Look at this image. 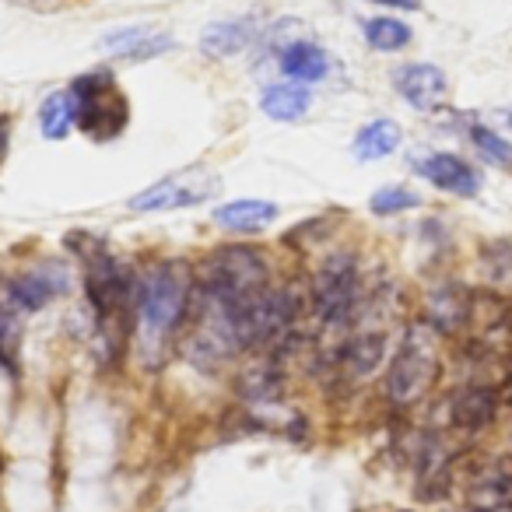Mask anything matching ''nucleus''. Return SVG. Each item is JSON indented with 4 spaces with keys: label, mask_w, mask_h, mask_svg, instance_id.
<instances>
[{
    "label": "nucleus",
    "mask_w": 512,
    "mask_h": 512,
    "mask_svg": "<svg viewBox=\"0 0 512 512\" xmlns=\"http://www.w3.org/2000/svg\"><path fill=\"white\" fill-rule=\"evenodd\" d=\"M369 207H372V214L390 218V214H404V211L421 207V197L414 190H407V186H383V190H376L369 197Z\"/></svg>",
    "instance_id": "obj_23"
},
{
    "label": "nucleus",
    "mask_w": 512,
    "mask_h": 512,
    "mask_svg": "<svg viewBox=\"0 0 512 512\" xmlns=\"http://www.w3.org/2000/svg\"><path fill=\"white\" fill-rule=\"evenodd\" d=\"M400 144H404V130H400L397 120H372L358 130L355 148L351 151H355L358 162H383V158H390Z\"/></svg>",
    "instance_id": "obj_16"
},
{
    "label": "nucleus",
    "mask_w": 512,
    "mask_h": 512,
    "mask_svg": "<svg viewBox=\"0 0 512 512\" xmlns=\"http://www.w3.org/2000/svg\"><path fill=\"white\" fill-rule=\"evenodd\" d=\"M393 85H397L400 99L407 106L421 109V113H435L442 109V102L449 99V78L442 74V67L435 64H407L393 74Z\"/></svg>",
    "instance_id": "obj_8"
},
{
    "label": "nucleus",
    "mask_w": 512,
    "mask_h": 512,
    "mask_svg": "<svg viewBox=\"0 0 512 512\" xmlns=\"http://www.w3.org/2000/svg\"><path fill=\"white\" fill-rule=\"evenodd\" d=\"M102 50L109 57H123V60H155L165 50H172V36L151 29V25H137V29H116L102 39Z\"/></svg>",
    "instance_id": "obj_10"
},
{
    "label": "nucleus",
    "mask_w": 512,
    "mask_h": 512,
    "mask_svg": "<svg viewBox=\"0 0 512 512\" xmlns=\"http://www.w3.org/2000/svg\"><path fill=\"white\" fill-rule=\"evenodd\" d=\"M495 407H498V397L495 390L488 386H467L453 397L449 404V414H453V425L456 428H488L495 421Z\"/></svg>",
    "instance_id": "obj_13"
},
{
    "label": "nucleus",
    "mask_w": 512,
    "mask_h": 512,
    "mask_svg": "<svg viewBox=\"0 0 512 512\" xmlns=\"http://www.w3.org/2000/svg\"><path fill=\"white\" fill-rule=\"evenodd\" d=\"M85 292L92 299L95 313L102 323H113L127 313L130 306V278L116 256L99 249V253H85Z\"/></svg>",
    "instance_id": "obj_6"
},
{
    "label": "nucleus",
    "mask_w": 512,
    "mask_h": 512,
    "mask_svg": "<svg viewBox=\"0 0 512 512\" xmlns=\"http://www.w3.org/2000/svg\"><path fill=\"white\" fill-rule=\"evenodd\" d=\"M383 8H397V11H421V0H376Z\"/></svg>",
    "instance_id": "obj_25"
},
{
    "label": "nucleus",
    "mask_w": 512,
    "mask_h": 512,
    "mask_svg": "<svg viewBox=\"0 0 512 512\" xmlns=\"http://www.w3.org/2000/svg\"><path fill=\"white\" fill-rule=\"evenodd\" d=\"M358 302V264L348 253L327 260L313 285V306L323 323H344Z\"/></svg>",
    "instance_id": "obj_7"
},
{
    "label": "nucleus",
    "mask_w": 512,
    "mask_h": 512,
    "mask_svg": "<svg viewBox=\"0 0 512 512\" xmlns=\"http://www.w3.org/2000/svg\"><path fill=\"white\" fill-rule=\"evenodd\" d=\"M309 106H313V92H309V85H299V81L267 85L264 95H260V109L274 123H299L309 113Z\"/></svg>",
    "instance_id": "obj_12"
},
{
    "label": "nucleus",
    "mask_w": 512,
    "mask_h": 512,
    "mask_svg": "<svg viewBox=\"0 0 512 512\" xmlns=\"http://www.w3.org/2000/svg\"><path fill=\"white\" fill-rule=\"evenodd\" d=\"M470 141H474V148H477V155L484 158L488 165H498V169H512V144L505 141L498 130H491V127H470Z\"/></svg>",
    "instance_id": "obj_20"
},
{
    "label": "nucleus",
    "mask_w": 512,
    "mask_h": 512,
    "mask_svg": "<svg viewBox=\"0 0 512 512\" xmlns=\"http://www.w3.org/2000/svg\"><path fill=\"white\" fill-rule=\"evenodd\" d=\"M435 376H439V362H435V351L425 337L411 334L400 351L393 355L390 372H386V393L397 407H411L432 390Z\"/></svg>",
    "instance_id": "obj_4"
},
{
    "label": "nucleus",
    "mask_w": 512,
    "mask_h": 512,
    "mask_svg": "<svg viewBox=\"0 0 512 512\" xmlns=\"http://www.w3.org/2000/svg\"><path fill=\"white\" fill-rule=\"evenodd\" d=\"M8 144H11V120L8 113H0V162L8 158Z\"/></svg>",
    "instance_id": "obj_24"
},
{
    "label": "nucleus",
    "mask_w": 512,
    "mask_h": 512,
    "mask_svg": "<svg viewBox=\"0 0 512 512\" xmlns=\"http://www.w3.org/2000/svg\"><path fill=\"white\" fill-rule=\"evenodd\" d=\"M74 127H78V116H74L71 92L46 95L43 106H39V130H43L46 141H64Z\"/></svg>",
    "instance_id": "obj_18"
},
{
    "label": "nucleus",
    "mask_w": 512,
    "mask_h": 512,
    "mask_svg": "<svg viewBox=\"0 0 512 512\" xmlns=\"http://www.w3.org/2000/svg\"><path fill=\"white\" fill-rule=\"evenodd\" d=\"M278 204L274 200H260V197H242L232 200V204H221L214 211V221H218L225 232H264L267 225L278 221Z\"/></svg>",
    "instance_id": "obj_11"
},
{
    "label": "nucleus",
    "mask_w": 512,
    "mask_h": 512,
    "mask_svg": "<svg viewBox=\"0 0 512 512\" xmlns=\"http://www.w3.org/2000/svg\"><path fill=\"white\" fill-rule=\"evenodd\" d=\"M218 190H221V179L214 176V172H204V169L176 172V176L162 179V183L137 193V197L130 200V211L158 214V211H179V207H197V204H204V200L218 197Z\"/></svg>",
    "instance_id": "obj_5"
},
{
    "label": "nucleus",
    "mask_w": 512,
    "mask_h": 512,
    "mask_svg": "<svg viewBox=\"0 0 512 512\" xmlns=\"http://www.w3.org/2000/svg\"><path fill=\"white\" fill-rule=\"evenodd\" d=\"M281 71L292 81H299V85H316V81H323L330 74V57L316 43L299 39V43H292L281 53Z\"/></svg>",
    "instance_id": "obj_14"
},
{
    "label": "nucleus",
    "mask_w": 512,
    "mask_h": 512,
    "mask_svg": "<svg viewBox=\"0 0 512 512\" xmlns=\"http://www.w3.org/2000/svg\"><path fill=\"white\" fill-rule=\"evenodd\" d=\"M256 36V22L253 18H232V22H221V25H211V29L200 36V50L207 57L221 60V57H235L242 53Z\"/></svg>",
    "instance_id": "obj_15"
},
{
    "label": "nucleus",
    "mask_w": 512,
    "mask_h": 512,
    "mask_svg": "<svg viewBox=\"0 0 512 512\" xmlns=\"http://www.w3.org/2000/svg\"><path fill=\"white\" fill-rule=\"evenodd\" d=\"M418 176L428 179L435 190L453 193V197H477L481 193V172L470 162H463L460 155H449V151H435V155L421 158Z\"/></svg>",
    "instance_id": "obj_9"
},
{
    "label": "nucleus",
    "mask_w": 512,
    "mask_h": 512,
    "mask_svg": "<svg viewBox=\"0 0 512 512\" xmlns=\"http://www.w3.org/2000/svg\"><path fill=\"white\" fill-rule=\"evenodd\" d=\"M18 351H22V320L15 309L0 306V365L8 372L18 369Z\"/></svg>",
    "instance_id": "obj_21"
},
{
    "label": "nucleus",
    "mask_w": 512,
    "mask_h": 512,
    "mask_svg": "<svg viewBox=\"0 0 512 512\" xmlns=\"http://www.w3.org/2000/svg\"><path fill=\"white\" fill-rule=\"evenodd\" d=\"M365 32V43L379 53H400L404 46H411V25L400 22V18H390V15H379V18H369L362 25Z\"/></svg>",
    "instance_id": "obj_19"
},
{
    "label": "nucleus",
    "mask_w": 512,
    "mask_h": 512,
    "mask_svg": "<svg viewBox=\"0 0 512 512\" xmlns=\"http://www.w3.org/2000/svg\"><path fill=\"white\" fill-rule=\"evenodd\" d=\"M74 116H78V130L92 141H113L123 134L130 120V102L120 92L113 74L106 71H88L74 78L71 85Z\"/></svg>",
    "instance_id": "obj_2"
},
{
    "label": "nucleus",
    "mask_w": 512,
    "mask_h": 512,
    "mask_svg": "<svg viewBox=\"0 0 512 512\" xmlns=\"http://www.w3.org/2000/svg\"><path fill=\"white\" fill-rule=\"evenodd\" d=\"M379 362H383V337H358L344 351V369H351L355 376L372 372Z\"/></svg>",
    "instance_id": "obj_22"
},
{
    "label": "nucleus",
    "mask_w": 512,
    "mask_h": 512,
    "mask_svg": "<svg viewBox=\"0 0 512 512\" xmlns=\"http://www.w3.org/2000/svg\"><path fill=\"white\" fill-rule=\"evenodd\" d=\"M190 281L183 278L176 264H158L137 285V316L148 337H169L186 313V295Z\"/></svg>",
    "instance_id": "obj_3"
},
{
    "label": "nucleus",
    "mask_w": 512,
    "mask_h": 512,
    "mask_svg": "<svg viewBox=\"0 0 512 512\" xmlns=\"http://www.w3.org/2000/svg\"><path fill=\"white\" fill-rule=\"evenodd\" d=\"M60 288L64 285H53L50 267H43V271L25 274V278H18L15 285H11V302H15L18 313H39V309H46L57 299Z\"/></svg>",
    "instance_id": "obj_17"
},
{
    "label": "nucleus",
    "mask_w": 512,
    "mask_h": 512,
    "mask_svg": "<svg viewBox=\"0 0 512 512\" xmlns=\"http://www.w3.org/2000/svg\"><path fill=\"white\" fill-rule=\"evenodd\" d=\"M505 127L512 130V109H509V113H505Z\"/></svg>",
    "instance_id": "obj_26"
},
{
    "label": "nucleus",
    "mask_w": 512,
    "mask_h": 512,
    "mask_svg": "<svg viewBox=\"0 0 512 512\" xmlns=\"http://www.w3.org/2000/svg\"><path fill=\"white\" fill-rule=\"evenodd\" d=\"M200 292L211 299L214 309H235L242 302L267 292V264L253 249L228 246L211 253L197 271Z\"/></svg>",
    "instance_id": "obj_1"
}]
</instances>
